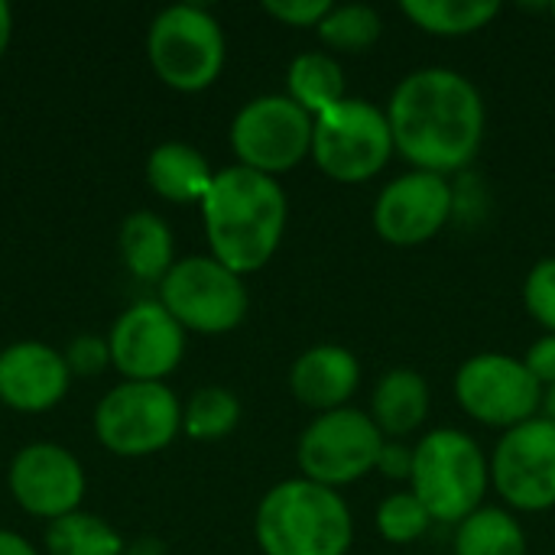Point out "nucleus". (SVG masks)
<instances>
[{
	"label": "nucleus",
	"instance_id": "obj_1",
	"mask_svg": "<svg viewBox=\"0 0 555 555\" xmlns=\"http://www.w3.org/2000/svg\"><path fill=\"white\" fill-rule=\"evenodd\" d=\"M393 146L423 172H455L468 166L485 137L481 91L452 68H420L406 75L387 107Z\"/></svg>",
	"mask_w": 555,
	"mask_h": 555
},
{
	"label": "nucleus",
	"instance_id": "obj_2",
	"mask_svg": "<svg viewBox=\"0 0 555 555\" xmlns=\"http://www.w3.org/2000/svg\"><path fill=\"white\" fill-rule=\"evenodd\" d=\"M202 221L211 257L237 276L267 267L286 231V192L273 176L247 166L215 172L202 198Z\"/></svg>",
	"mask_w": 555,
	"mask_h": 555
},
{
	"label": "nucleus",
	"instance_id": "obj_3",
	"mask_svg": "<svg viewBox=\"0 0 555 555\" xmlns=\"http://www.w3.org/2000/svg\"><path fill=\"white\" fill-rule=\"evenodd\" d=\"M254 533L263 555H345L354 524L341 494L309 478H293L263 494Z\"/></svg>",
	"mask_w": 555,
	"mask_h": 555
},
{
	"label": "nucleus",
	"instance_id": "obj_4",
	"mask_svg": "<svg viewBox=\"0 0 555 555\" xmlns=\"http://www.w3.org/2000/svg\"><path fill=\"white\" fill-rule=\"evenodd\" d=\"M488 478L491 465L468 433L436 429L413 452V494L439 524H462L481 511Z\"/></svg>",
	"mask_w": 555,
	"mask_h": 555
},
{
	"label": "nucleus",
	"instance_id": "obj_5",
	"mask_svg": "<svg viewBox=\"0 0 555 555\" xmlns=\"http://www.w3.org/2000/svg\"><path fill=\"white\" fill-rule=\"evenodd\" d=\"M146 55L156 78L176 91H205L224 68L221 23L195 3H176L156 13L146 33Z\"/></svg>",
	"mask_w": 555,
	"mask_h": 555
},
{
	"label": "nucleus",
	"instance_id": "obj_6",
	"mask_svg": "<svg viewBox=\"0 0 555 555\" xmlns=\"http://www.w3.org/2000/svg\"><path fill=\"white\" fill-rule=\"evenodd\" d=\"M387 111L364 98H345L312 127V159L335 182H367L393 156Z\"/></svg>",
	"mask_w": 555,
	"mask_h": 555
},
{
	"label": "nucleus",
	"instance_id": "obj_7",
	"mask_svg": "<svg viewBox=\"0 0 555 555\" xmlns=\"http://www.w3.org/2000/svg\"><path fill=\"white\" fill-rule=\"evenodd\" d=\"M179 429L182 406L166 384L124 380L107 390L94 410L98 442L124 459H143L169 449Z\"/></svg>",
	"mask_w": 555,
	"mask_h": 555
},
{
	"label": "nucleus",
	"instance_id": "obj_8",
	"mask_svg": "<svg viewBox=\"0 0 555 555\" xmlns=\"http://www.w3.org/2000/svg\"><path fill=\"white\" fill-rule=\"evenodd\" d=\"M163 309L198 335L234 332L247 315L244 280L215 257H182L159 283Z\"/></svg>",
	"mask_w": 555,
	"mask_h": 555
},
{
	"label": "nucleus",
	"instance_id": "obj_9",
	"mask_svg": "<svg viewBox=\"0 0 555 555\" xmlns=\"http://www.w3.org/2000/svg\"><path fill=\"white\" fill-rule=\"evenodd\" d=\"M312 127L315 117L289 94H260L237 111L231 124V150L241 166L276 176L312 153Z\"/></svg>",
	"mask_w": 555,
	"mask_h": 555
},
{
	"label": "nucleus",
	"instance_id": "obj_10",
	"mask_svg": "<svg viewBox=\"0 0 555 555\" xmlns=\"http://www.w3.org/2000/svg\"><path fill=\"white\" fill-rule=\"evenodd\" d=\"M380 449H384V433L377 429V423L361 410L341 406L315 416L306 426L296 459L302 478L335 491L374 472Z\"/></svg>",
	"mask_w": 555,
	"mask_h": 555
},
{
	"label": "nucleus",
	"instance_id": "obj_11",
	"mask_svg": "<svg viewBox=\"0 0 555 555\" xmlns=\"http://www.w3.org/2000/svg\"><path fill=\"white\" fill-rule=\"evenodd\" d=\"M455 397L468 416L485 426L514 429L537 416L543 406V387L527 364L511 354H475L455 374Z\"/></svg>",
	"mask_w": 555,
	"mask_h": 555
},
{
	"label": "nucleus",
	"instance_id": "obj_12",
	"mask_svg": "<svg viewBox=\"0 0 555 555\" xmlns=\"http://www.w3.org/2000/svg\"><path fill=\"white\" fill-rule=\"evenodd\" d=\"M494 488L517 511L555 507V423L533 416L504 433L491 462Z\"/></svg>",
	"mask_w": 555,
	"mask_h": 555
},
{
	"label": "nucleus",
	"instance_id": "obj_13",
	"mask_svg": "<svg viewBox=\"0 0 555 555\" xmlns=\"http://www.w3.org/2000/svg\"><path fill=\"white\" fill-rule=\"evenodd\" d=\"M107 351L111 364L127 380L163 384V377H169L185 354V328L163 309L159 299H143L117 315L107 335Z\"/></svg>",
	"mask_w": 555,
	"mask_h": 555
},
{
	"label": "nucleus",
	"instance_id": "obj_14",
	"mask_svg": "<svg viewBox=\"0 0 555 555\" xmlns=\"http://www.w3.org/2000/svg\"><path fill=\"white\" fill-rule=\"evenodd\" d=\"M16 507L39 520H59L81 507L85 472L81 462L59 442H29L23 446L7 475Z\"/></svg>",
	"mask_w": 555,
	"mask_h": 555
},
{
	"label": "nucleus",
	"instance_id": "obj_15",
	"mask_svg": "<svg viewBox=\"0 0 555 555\" xmlns=\"http://www.w3.org/2000/svg\"><path fill=\"white\" fill-rule=\"evenodd\" d=\"M452 208L455 195L446 176L413 169L380 192L374 205V231L393 247H416L446 228Z\"/></svg>",
	"mask_w": 555,
	"mask_h": 555
},
{
	"label": "nucleus",
	"instance_id": "obj_16",
	"mask_svg": "<svg viewBox=\"0 0 555 555\" xmlns=\"http://www.w3.org/2000/svg\"><path fill=\"white\" fill-rule=\"evenodd\" d=\"M65 354L42 341H16L0 351V403L16 413H46L68 393Z\"/></svg>",
	"mask_w": 555,
	"mask_h": 555
},
{
	"label": "nucleus",
	"instance_id": "obj_17",
	"mask_svg": "<svg viewBox=\"0 0 555 555\" xmlns=\"http://www.w3.org/2000/svg\"><path fill=\"white\" fill-rule=\"evenodd\" d=\"M361 384L358 358L341 345H319L296 358L289 371V390L299 403L332 413L348 403V397Z\"/></svg>",
	"mask_w": 555,
	"mask_h": 555
},
{
	"label": "nucleus",
	"instance_id": "obj_18",
	"mask_svg": "<svg viewBox=\"0 0 555 555\" xmlns=\"http://www.w3.org/2000/svg\"><path fill=\"white\" fill-rule=\"evenodd\" d=\"M146 182L166 202H176V205L198 202L202 205V198L208 195V189L215 182V172L195 146L172 140V143H159L150 153Z\"/></svg>",
	"mask_w": 555,
	"mask_h": 555
},
{
	"label": "nucleus",
	"instance_id": "obj_19",
	"mask_svg": "<svg viewBox=\"0 0 555 555\" xmlns=\"http://www.w3.org/2000/svg\"><path fill=\"white\" fill-rule=\"evenodd\" d=\"M120 257L140 283H163L176 267L169 224L153 211H133L120 224Z\"/></svg>",
	"mask_w": 555,
	"mask_h": 555
},
{
	"label": "nucleus",
	"instance_id": "obj_20",
	"mask_svg": "<svg viewBox=\"0 0 555 555\" xmlns=\"http://www.w3.org/2000/svg\"><path fill=\"white\" fill-rule=\"evenodd\" d=\"M429 413V384L416 371H390L374 390V423L380 433L400 439L423 426Z\"/></svg>",
	"mask_w": 555,
	"mask_h": 555
},
{
	"label": "nucleus",
	"instance_id": "obj_21",
	"mask_svg": "<svg viewBox=\"0 0 555 555\" xmlns=\"http://www.w3.org/2000/svg\"><path fill=\"white\" fill-rule=\"evenodd\" d=\"M286 85H289V98L312 117H322L325 111H332L335 104H341L348 98L341 65L325 52L299 55L289 65Z\"/></svg>",
	"mask_w": 555,
	"mask_h": 555
},
{
	"label": "nucleus",
	"instance_id": "obj_22",
	"mask_svg": "<svg viewBox=\"0 0 555 555\" xmlns=\"http://www.w3.org/2000/svg\"><path fill=\"white\" fill-rule=\"evenodd\" d=\"M455 555H530L524 527L498 507H481L459 524Z\"/></svg>",
	"mask_w": 555,
	"mask_h": 555
},
{
	"label": "nucleus",
	"instance_id": "obj_23",
	"mask_svg": "<svg viewBox=\"0 0 555 555\" xmlns=\"http://www.w3.org/2000/svg\"><path fill=\"white\" fill-rule=\"evenodd\" d=\"M46 553L49 555H124L127 543L120 540V533L85 511H75L68 517H59L46 527Z\"/></svg>",
	"mask_w": 555,
	"mask_h": 555
},
{
	"label": "nucleus",
	"instance_id": "obj_24",
	"mask_svg": "<svg viewBox=\"0 0 555 555\" xmlns=\"http://www.w3.org/2000/svg\"><path fill=\"white\" fill-rule=\"evenodd\" d=\"M403 13L426 33L468 36L488 26L501 13V3L494 0H403Z\"/></svg>",
	"mask_w": 555,
	"mask_h": 555
},
{
	"label": "nucleus",
	"instance_id": "obj_25",
	"mask_svg": "<svg viewBox=\"0 0 555 555\" xmlns=\"http://www.w3.org/2000/svg\"><path fill=\"white\" fill-rule=\"evenodd\" d=\"M241 423V400L224 387H202L182 410V433L195 442H218Z\"/></svg>",
	"mask_w": 555,
	"mask_h": 555
},
{
	"label": "nucleus",
	"instance_id": "obj_26",
	"mask_svg": "<svg viewBox=\"0 0 555 555\" xmlns=\"http://www.w3.org/2000/svg\"><path fill=\"white\" fill-rule=\"evenodd\" d=\"M322 42L341 52H361L380 39V13L364 3H348V7H332L328 16L315 26Z\"/></svg>",
	"mask_w": 555,
	"mask_h": 555
},
{
	"label": "nucleus",
	"instance_id": "obj_27",
	"mask_svg": "<svg viewBox=\"0 0 555 555\" xmlns=\"http://www.w3.org/2000/svg\"><path fill=\"white\" fill-rule=\"evenodd\" d=\"M433 517L429 511L420 504V498L413 491H403V494H390L380 511H377V530L387 543H397V546H406L413 540H420L426 530H429Z\"/></svg>",
	"mask_w": 555,
	"mask_h": 555
},
{
	"label": "nucleus",
	"instance_id": "obj_28",
	"mask_svg": "<svg viewBox=\"0 0 555 555\" xmlns=\"http://www.w3.org/2000/svg\"><path fill=\"white\" fill-rule=\"evenodd\" d=\"M524 302L530 309V315L550 328V335H555V257H546L540 260L527 283H524Z\"/></svg>",
	"mask_w": 555,
	"mask_h": 555
},
{
	"label": "nucleus",
	"instance_id": "obj_29",
	"mask_svg": "<svg viewBox=\"0 0 555 555\" xmlns=\"http://www.w3.org/2000/svg\"><path fill=\"white\" fill-rule=\"evenodd\" d=\"M263 10L286 26H319L332 3L328 0H267Z\"/></svg>",
	"mask_w": 555,
	"mask_h": 555
},
{
	"label": "nucleus",
	"instance_id": "obj_30",
	"mask_svg": "<svg viewBox=\"0 0 555 555\" xmlns=\"http://www.w3.org/2000/svg\"><path fill=\"white\" fill-rule=\"evenodd\" d=\"M65 361H68V371L72 374L91 377V374L104 371V364H111V351H107V341H101L94 335H81L65 351Z\"/></svg>",
	"mask_w": 555,
	"mask_h": 555
},
{
	"label": "nucleus",
	"instance_id": "obj_31",
	"mask_svg": "<svg viewBox=\"0 0 555 555\" xmlns=\"http://www.w3.org/2000/svg\"><path fill=\"white\" fill-rule=\"evenodd\" d=\"M524 364H527V371L533 374V380H537L543 390H546V387H555V335L540 338V341L527 351Z\"/></svg>",
	"mask_w": 555,
	"mask_h": 555
},
{
	"label": "nucleus",
	"instance_id": "obj_32",
	"mask_svg": "<svg viewBox=\"0 0 555 555\" xmlns=\"http://www.w3.org/2000/svg\"><path fill=\"white\" fill-rule=\"evenodd\" d=\"M413 452L416 449H406L403 442H384L380 459H377V472H384L393 481L410 478L413 475Z\"/></svg>",
	"mask_w": 555,
	"mask_h": 555
},
{
	"label": "nucleus",
	"instance_id": "obj_33",
	"mask_svg": "<svg viewBox=\"0 0 555 555\" xmlns=\"http://www.w3.org/2000/svg\"><path fill=\"white\" fill-rule=\"evenodd\" d=\"M0 555H39L36 546H29V540H23L13 530H0Z\"/></svg>",
	"mask_w": 555,
	"mask_h": 555
},
{
	"label": "nucleus",
	"instance_id": "obj_34",
	"mask_svg": "<svg viewBox=\"0 0 555 555\" xmlns=\"http://www.w3.org/2000/svg\"><path fill=\"white\" fill-rule=\"evenodd\" d=\"M10 36H13V13H10V7L0 0V55H3L7 46H10Z\"/></svg>",
	"mask_w": 555,
	"mask_h": 555
},
{
	"label": "nucleus",
	"instance_id": "obj_35",
	"mask_svg": "<svg viewBox=\"0 0 555 555\" xmlns=\"http://www.w3.org/2000/svg\"><path fill=\"white\" fill-rule=\"evenodd\" d=\"M124 555H166V553H163V543H156V540H140V543L127 546V553Z\"/></svg>",
	"mask_w": 555,
	"mask_h": 555
},
{
	"label": "nucleus",
	"instance_id": "obj_36",
	"mask_svg": "<svg viewBox=\"0 0 555 555\" xmlns=\"http://www.w3.org/2000/svg\"><path fill=\"white\" fill-rule=\"evenodd\" d=\"M543 410H546V420L555 423V387H546L543 390Z\"/></svg>",
	"mask_w": 555,
	"mask_h": 555
},
{
	"label": "nucleus",
	"instance_id": "obj_37",
	"mask_svg": "<svg viewBox=\"0 0 555 555\" xmlns=\"http://www.w3.org/2000/svg\"><path fill=\"white\" fill-rule=\"evenodd\" d=\"M553 16H555V3H553Z\"/></svg>",
	"mask_w": 555,
	"mask_h": 555
}]
</instances>
